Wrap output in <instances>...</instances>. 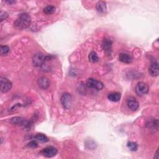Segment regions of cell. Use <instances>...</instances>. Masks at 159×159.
Returning <instances> with one entry per match:
<instances>
[{
    "instance_id": "cell-1",
    "label": "cell",
    "mask_w": 159,
    "mask_h": 159,
    "mask_svg": "<svg viewBox=\"0 0 159 159\" xmlns=\"http://www.w3.org/2000/svg\"><path fill=\"white\" fill-rule=\"evenodd\" d=\"M31 23V18L28 13L23 12L20 14L14 22V25L19 29L27 28Z\"/></svg>"
},
{
    "instance_id": "cell-2",
    "label": "cell",
    "mask_w": 159,
    "mask_h": 159,
    "mask_svg": "<svg viewBox=\"0 0 159 159\" xmlns=\"http://www.w3.org/2000/svg\"><path fill=\"white\" fill-rule=\"evenodd\" d=\"M48 58H50L49 56H45L41 53H35L32 57V63L35 66H41Z\"/></svg>"
},
{
    "instance_id": "cell-3",
    "label": "cell",
    "mask_w": 159,
    "mask_h": 159,
    "mask_svg": "<svg viewBox=\"0 0 159 159\" xmlns=\"http://www.w3.org/2000/svg\"><path fill=\"white\" fill-rule=\"evenodd\" d=\"M86 86L89 88L94 89L98 91H100L104 88V84L102 82L92 78H89L87 80Z\"/></svg>"
},
{
    "instance_id": "cell-4",
    "label": "cell",
    "mask_w": 159,
    "mask_h": 159,
    "mask_svg": "<svg viewBox=\"0 0 159 159\" xmlns=\"http://www.w3.org/2000/svg\"><path fill=\"white\" fill-rule=\"evenodd\" d=\"M60 101L64 108L70 109L73 102L72 96L68 93H65L63 94L62 96H61Z\"/></svg>"
},
{
    "instance_id": "cell-5",
    "label": "cell",
    "mask_w": 159,
    "mask_h": 159,
    "mask_svg": "<svg viewBox=\"0 0 159 159\" xmlns=\"http://www.w3.org/2000/svg\"><path fill=\"white\" fill-rule=\"evenodd\" d=\"M148 89H149V88L148 84L142 81L139 82L137 84L135 88V93L139 96H142L143 94H147L148 92Z\"/></svg>"
},
{
    "instance_id": "cell-6",
    "label": "cell",
    "mask_w": 159,
    "mask_h": 159,
    "mask_svg": "<svg viewBox=\"0 0 159 159\" xmlns=\"http://www.w3.org/2000/svg\"><path fill=\"white\" fill-rule=\"evenodd\" d=\"M0 86L1 91L2 93H7L12 88V83L7 78L4 77H1L0 78Z\"/></svg>"
},
{
    "instance_id": "cell-7",
    "label": "cell",
    "mask_w": 159,
    "mask_h": 159,
    "mask_svg": "<svg viewBox=\"0 0 159 159\" xmlns=\"http://www.w3.org/2000/svg\"><path fill=\"white\" fill-rule=\"evenodd\" d=\"M40 153L47 158H52L55 156L57 153V150L55 147L53 146H48L44 148H43L40 151Z\"/></svg>"
},
{
    "instance_id": "cell-8",
    "label": "cell",
    "mask_w": 159,
    "mask_h": 159,
    "mask_svg": "<svg viewBox=\"0 0 159 159\" xmlns=\"http://www.w3.org/2000/svg\"><path fill=\"white\" fill-rule=\"evenodd\" d=\"M101 47L103 51L107 55H111L112 51V42L111 40L107 38L104 39L101 43Z\"/></svg>"
},
{
    "instance_id": "cell-9",
    "label": "cell",
    "mask_w": 159,
    "mask_h": 159,
    "mask_svg": "<svg viewBox=\"0 0 159 159\" xmlns=\"http://www.w3.org/2000/svg\"><path fill=\"white\" fill-rule=\"evenodd\" d=\"M126 104L129 109L132 111H137L139 107V104L137 100L132 96H130L127 99Z\"/></svg>"
},
{
    "instance_id": "cell-10",
    "label": "cell",
    "mask_w": 159,
    "mask_h": 159,
    "mask_svg": "<svg viewBox=\"0 0 159 159\" xmlns=\"http://www.w3.org/2000/svg\"><path fill=\"white\" fill-rule=\"evenodd\" d=\"M37 84L41 89H46L49 87L50 84V81L46 76H40L37 80Z\"/></svg>"
},
{
    "instance_id": "cell-11",
    "label": "cell",
    "mask_w": 159,
    "mask_h": 159,
    "mask_svg": "<svg viewBox=\"0 0 159 159\" xmlns=\"http://www.w3.org/2000/svg\"><path fill=\"white\" fill-rule=\"evenodd\" d=\"M148 72L152 76H157L159 73L158 65L157 61H152L149 66Z\"/></svg>"
},
{
    "instance_id": "cell-12",
    "label": "cell",
    "mask_w": 159,
    "mask_h": 159,
    "mask_svg": "<svg viewBox=\"0 0 159 159\" xmlns=\"http://www.w3.org/2000/svg\"><path fill=\"white\" fill-rule=\"evenodd\" d=\"M119 60L124 63H131L133 61V58L128 53H120L119 55Z\"/></svg>"
},
{
    "instance_id": "cell-13",
    "label": "cell",
    "mask_w": 159,
    "mask_h": 159,
    "mask_svg": "<svg viewBox=\"0 0 159 159\" xmlns=\"http://www.w3.org/2000/svg\"><path fill=\"white\" fill-rule=\"evenodd\" d=\"M120 98L121 94L118 92L111 93L107 95V99L112 102H118L120 101Z\"/></svg>"
},
{
    "instance_id": "cell-14",
    "label": "cell",
    "mask_w": 159,
    "mask_h": 159,
    "mask_svg": "<svg viewBox=\"0 0 159 159\" xmlns=\"http://www.w3.org/2000/svg\"><path fill=\"white\" fill-rule=\"evenodd\" d=\"M96 10L98 11V12H99L100 13H104L107 10L106 4L104 1H99L96 4Z\"/></svg>"
},
{
    "instance_id": "cell-15",
    "label": "cell",
    "mask_w": 159,
    "mask_h": 159,
    "mask_svg": "<svg viewBox=\"0 0 159 159\" xmlns=\"http://www.w3.org/2000/svg\"><path fill=\"white\" fill-rule=\"evenodd\" d=\"M34 139L35 140H37V141L40 142H42V143H45L47 142L48 141V137L43 134L42 133H38L37 134L35 137Z\"/></svg>"
},
{
    "instance_id": "cell-16",
    "label": "cell",
    "mask_w": 159,
    "mask_h": 159,
    "mask_svg": "<svg viewBox=\"0 0 159 159\" xmlns=\"http://www.w3.org/2000/svg\"><path fill=\"white\" fill-rule=\"evenodd\" d=\"M55 7L52 6V5H48L47 6H45L43 9V13H45V14L47 15H50L53 14L55 12Z\"/></svg>"
},
{
    "instance_id": "cell-17",
    "label": "cell",
    "mask_w": 159,
    "mask_h": 159,
    "mask_svg": "<svg viewBox=\"0 0 159 159\" xmlns=\"http://www.w3.org/2000/svg\"><path fill=\"white\" fill-rule=\"evenodd\" d=\"M88 60L91 63H96L99 60V57L96 52L92 51L88 55Z\"/></svg>"
},
{
    "instance_id": "cell-18",
    "label": "cell",
    "mask_w": 159,
    "mask_h": 159,
    "mask_svg": "<svg viewBox=\"0 0 159 159\" xmlns=\"http://www.w3.org/2000/svg\"><path fill=\"white\" fill-rule=\"evenodd\" d=\"M127 147H128V148L132 152L136 151L138 148V145L136 142H129L127 143Z\"/></svg>"
},
{
    "instance_id": "cell-19",
    "label": "cell",
    "mask_w": 159,
    "mask_h": 159,
    "mask_svg": "<svg viewBox=\"0 0 159 159\" xmlns=\"http://www.w3.org/2000/svg\"><path fill=\"white\" fill-rule=\"evenodd\" d=\"M10 51V48L7 45H1V55L2 56L7 55Z\"/></svg>"
},
{
    "instance_id": "cell-20",
    "label": "cell",
    "mask_w": 159,
    "mask_h": 159,
    "mask_svg": "<svg viewBox=\"0 0 159 159\" xmlns=\"http://www.w3.org/2000/svg\"><path fill=\"white\" fill-rule=\"evenodd\" d=\"M27 147L29 148H37L38 147V143L37 142V140H31L30 142L28 143Z\"/></svg>"
},
{
    "instance_id": "cell-21",
    "label": "cell",
    "mask_w": 159,
    "mask_h": 159,
    "mask_svg": "<svg viewBox=\"0 0 159 159\" xmlns=\"http://www.w3.org/2000/svg\"><path fill=\"white\" fill-rule=\"evenodd\" d=\"M7 17H8V14H7V12H4V11H1V14H0L1 21H2V20H5Z\"/></svg>"
},
{
    "instance_id": "cell-22",
    "label": "cell",
    "mask_w": 159,
    "mask_h": 159,
    "mask_svg": "<svg viewBox=\"0 0 159 159\" xmlns=\"http://www.w3.org/2000/svg\"><path fill=\"white\" fill-rule=\"evenodd\" d=\"M6 2H8L9 4H12V3H14V1H6Z\"/></svg>"
}]
</instances>
